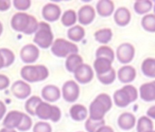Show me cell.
Here are the masks:
<instances>
[{
	"label": "cell",
	"mask_w": 155,
	"mask_h": 132,
	"mask_svg": "<svg viewBox=\"0 0 155 132\" xmlns=\"http://www.w3.org/2000/svg\"><path fill=\"white\" fill-rule=\"evenodd\" d=\"M43 17L49 22H54L58 20L61 16V8L58 5L49 3L46 4L42 10Z\"/></svg>",
	"instance_id": "15"
},
{
	"label": "cell",
	"mask_w": 155,
	"mask_h": 132,
	"mask_svg": "<svg viewBox=\"0 0 155 132\" xmlns=\"http://www.w3.org/2000/svg\"><path fill=\"white\" fill-rule=\"evenodd\" d=\"M117 124L123 130H131L136 125V118L131 112H124L119 116Z\"/></svg>",
	"instance_id": "17"
},
{
	"label": "cell",
	"mask_w": 155,
	"mask_h": 132,
	"mask_svg": "<svg viewBox=\"0 0 155 132\" xmlns=\"http://www.w3.org/2000/svg\"><path fill=\"white\" fill-rule=\"evenodd\" d=\"M5 111H6L5 105L4 104V102L0 101V120H2V119H3V117L5 116Z\"/></svg>",
	"instance_id": "43"
},
{
	"label": "cell",
	"mask_w": 155,
	"mask_h": 132,
	"mask_svg": "<svg viewBox=\"0 0 155 132\" xmlns=\"http://www.w3.org/2000/svg\"><path fill=\"white\" fill-rule=\"evenodd\" d=\"M10 84L9 78L5 75H0V90L5 89Z\"/></svg>",
	"instance_id": "40"
},
{
	"label": "cell",
	"mask_w": 155,
	"mask_h": 132,
	"mask_svg": "<svg viewBox=\"0 0 155 132\" xmlns=\"http://www.w3.org/2000/svg\"><path fill=\"white\" fill-rule=\"evenodd\" d=\"M13 5L15 9L19 11H25L30 7L31 1L30 0H14Z\"/></svg>",
	"instance_id": "38"
},
{
	"label": "cell",
	"mask_w": 155,
	"mask_h": 132,
	"mask_svg": "<svg viewBox=\"0 0 155 132\" xmlns=\"http://www.w3.org/2000/svg\"><path fill=\"white\" fill-rule=\"evenodd\" d=\"M84 64L83 57L78 54H72L66 57L65 60V68L69 72L74 73V71Z\"/></svg>",
	"instance_id": "24"
},
{
	"label": "cell",
	"mask_w": 155,
	"mask_h": 132,
	"mask_svg": "<svg viewBox=\"0 0 155 132\" xmlns=\"http://www.w3.org/2000/svg\"><path fill=\"white\" fill-rule=\"evenodd\" d=\"M68 38L74 42L81 41L85 36V30L82 26H74L67 32Z\"/></svg>",
	"instance_id": "28"
},
{
	"label": "cell",
	"mask_w": 155,
	"mask_h": 132,
	"mask_svg": "<svg viewBox=\"0 0 155 132\" xmlns=\"http://www.w3.org/2000/svg\"><path fill=\"white\" fill-rule=\"evenodd\" d=\"M0 132H16L15 130H8V129H5V128H4V129H2Z\"/></svg>",
	"instance_id": "46"
},
{
	"label": "cell",
	"mask_w": 155,
	"mask_h": 132,
	"mask_svg": "<svg viewBox=\"0 0 155 132\" xmlns=\"http://www.w3.org/2000/svg\"><path fill=\"white\" fill-rule=\"evenodd\" d=\"M136 129H137V132L152 131L153 130V122L149 117L143 116L137 120Z\"/></svg>",
	"instance_id": "29"
},
{
	"label": "cell",
	"mask_w": 155,
	"mask_h": 132,
	"mask_svg": "<svg viewBox=\"0 0 155 132\" xmlns=\"http://www.w3.org/2000/svg\"><path fill=\"white\" fill-rule=\"evenodd\" d=\"M79 132H82V131H79Z\"/></svg>",
	"instance_id": "50"
},
{
	"label": "cell",
	"mask_w": 155,
	"mask_h": 132,
	"mask_svg": "<svg viewBox=\"0 0 155 132\" xmlns=\"http://www.w3.org/2000/svg\"><path fill=\"white\" fill-rule=\"evenodd\" d=\"M138 97L139 91L136 89V88L131 84H128L114 92L113 100L117 107L126 108L131 103L136 101Z\"/></svg>",
	"instance_id": "3"
},
{
	"label": "cell",
	"mask_w": 155,
	"mask_h": 132,
	"mask_svg": "<svg viewBox=\"0 0 155 132\" xmlns=\"http://www.w3.org/2000/svg\"><path fill=\"white\" fill-rule=\"evenodd\" d=\"M116 77H117V74H116L114 68H113L107 73H105L104 75H101V76H97V78H98V80L102 84H104V85H110L113 82H114Z\"/></svg>",
	"instance_id": "35"
},
{
	"label": "cell",
	"mask_w": 155,
	"mask_h": 132,
	"mask_svg": "<svg viewBox=\"0 0 155 132\" xmlns=\"http://www.w3.org/2000/svg\"><path fill=\"white\" fill-rule=\"evenodd\" d=\"M116 74L119 81L126 85L132 83L136 78V69L130 65H125L122 67Z\"/></svg>",
	"instance_id": "14"
},
{
	"label": "cell",
	"mask_w": 155,
	"mask_h": 132,
	"mask_svg": "<svg viewBox=\"0 0 155 132\" xmlns=\"http://www.w3.org/2000/svg\"><path fill=\"white\" fill-rule=\"evenodd\" d=\"M42 97L48 102H54L61 97V91L54 85H47L42 89Z\"/></svg>",
	"instance_id": "21"
},
{
	"label": "cell",
	"mask_w": 155,
	"mask_h": 132,
	"mask_svg": "<svg viewBox=\"0 0 155 132\" xmlns=\"http://www.w3.org/2000/svg\"><path fill=\"white\" fill-rule=\"evenodd\" d=\"M11 6V2L8 0H0V11H6Z\"/></svg>",
	"instance_id": "41"
},
{
	"label": "cell",
	"mask_w": 155,
	"mask_h": 132,
	"mask_svg": "<svg viewBox=\"0 0 155 132\" xmlns=\"http://www.w3.org/2000/svg\"><path fill=\"white\" fill-rule=\"evenodd\" d=\"M142 26L143 28L149 32L155 33V15L154 14H147L143 16L142 18Z\"/></svg>",
	"instance_id": "31"
},
{
	"label": "cell",
	"mask_w": 155,
	"mask_h": 132,
	"mask_svg": "<svg viewBox=\"0 0 155 132\" xmlns=\"http://www.w3.org/2000/svg\"><path fill=\"white\" fill-rule=\"evenodd\" d=\"M20 74L25 81L33 83L46 79L49 75V71L47 68L44 65H28L22 68Z\"/></svg>",
	"instance_id": "4"
},
{
	"label": "cell",
	"mask_w": 155,
	"mask_h": 132,
	"mask_svg": "<svg viewBox=\"0 0 155 132\" xmlns=\"http://www.w3.org/2000/svg\"><path fill=\"white\" fill-rule=\"evenodd\" d=\"M87 115H88L87 109L81 104L73 105L70 109V116L75 121H83L86 120Z\"/></svg>",
	"instance_id": "23"
},
{
	"label": "cell",
	"mask_w": 155,
	"mask_h": 132,
	"mask_svg": "<svg viewBox=\"0 0 155 132\" xmlns=\"http://www.w3.org/2000/svg\"><path fill=\"white\" fill-rule=\"evenodd\" d=\"M153 7V3L151 0H137L134 4V12L138 15H147Z\"/></svg>",
	"instance_id": "26"
},
{
	"label": "cell",
	"mask_w": 155,
	"mask_h": 132,
	"mask_svg": "<svg viewBox=\"0 0 155 132\" xmlns=\"http://www.w3.org/2000/svg\"><path fill=\"white\" fill-rule=\"evenodd\" d=\"M54 35L52 33L51 26L45 22H40L38 28L35 33L34 42L41 48L46 49L50 47L53 44Z\"/></svg>",
	"instance_id": "5"
},
{
	"label": "cell",
	"mask_w": 155,
	"mask_h": 132,
	"mask_svg": "<svg viewBox=\"0 0 155 132\" xmlns=\"http://www.w3.org/2000/svg\"><path fill=\"white\" fill-rule=\"evenodd\" d=\"M132 18L131 12L128 8L122 6L117 8L114 13V22L119 26H127Z\"/></svg>",
	"instance_id": "18"
},
{
	"label": "cell",
	"mask_w": 155,
	"mask_h": 132,
	"mask_svg": "<svg viewBox=\"0 0 155 132\" xmlns=\"http://www.w3.org/2000/svg\"><path fill=\"white\" fill-rule=\"evenodd\" d=\"M74 74V78L80 84H87L94 78V69L87 64H82Z\"/></svg>",
	"instance_id": "11"
},
{
	"label": "cell",
	"mask_w": 155,
	"mask_h": 132,
	"mask_svg": "<svg viewBox=\"0 0 155 132\" xmlns=\"http://www.w3.org/2000/svg\"><path fill=\"white\" fill-rule=\"evenodd\" d=\"M39 23L36 18L25 12L15 13L11 19L12 28L17 32L31 35L36 32Z\"/></svg>",
	"instance_id": "1"
},
{
	"label": "cell",
	"mask_w": 155,
	"mask_h": 132,
	"mask_svg": "<svg viewBox=\"0 0 155 132\" xmlns=\"http://www.w3.org/2000/svg\"><path fill=\"white\" fill-rule=\"evenodd\" d=\"M153 11H154V15H155V2H154V4H153Z\"/></svg>",
	"instance_id": "48"
},
{
	"label": "cell",
	"mask_w": 155,
	"mask_h": 132,
	"mask_svg": "<svg viewBox=\"0 0 155 132\" xmlns=\"http://www.w3.org/2000/svg\"><path fill=\"white\" fill-rule=\"evenodd\" d=\"M99 16L107 17L114 13V3L111 0H100L96 4V10Z\"/></svg>",
	"instance_id": "20"
},
{
	"label": "cell",
	"mask_w": 155,
	"mask_h": 132,
	"mask_svg": "<svg viewBox=\"0 0 155 132\" xmlns=\"http://www.w3.org/2000/svg\"><path fill=\"white\" fill-rule=\"evenodd\" d=\"M146 114H147V117H149L151 120H152V119H153V120H155V105L154 106L150 107V108L147 109Z\"/></svg>",
	"instance_id": "42"
},
{
	"label": "cell",
	"mask_w": 155,
	"mask_h": 132,
	"mask_svg": "<svg viewBox=\"0 0 155 132\" xmlns=\"http://www.w3.org/2000/svg\"><path fill=\"white\" fill-rule=\"evenodd\" d=\"M112 107V98L106 93H101L93 100L89 107V118L94 120H102Z\"/></svg>",
	"instance_id": "2"
},
{
	"label": "cell",
	"mask_w": 155,
	"mask_h": 132,
	"mask_svg": "<svg viewBox=\"0 0 155 132\" xmlns=\"http://www.w3.org/2000/svg\"><path fill=\"white\" fill-rule=\"evenodd\" d=\"M42 102V99L39 97L33 96L27 99L25 102V110L30 115H35V109L38 107V105Z\"/></svg>",
	"instance_id": "33"
},
{
	"label": "cell",
	"mask_w": 155,
	"mask_h": 132,
	"mask_svg": "<svg viewBox=\"0 0 155 132\" xmlns=\"http://www.w3.org/2000/svg\"><path fill=\"white\" fill-rule=\"evenodd\" d=\"M61 21H62V24L65 26H74L77 21V15H76L75 11H74L72 9L65 11L62 16Z\"/></svg>",
	"instance_id": "32"
},
{
	"label": "cell",
	"mask_w": 155,
	"mask_h": 132,
	"mask_svg": "<svg viewBox=\"0 0 155 132\" xmlns=\"http://www.w3.org/2000/svg\"><path fill=\"white\" fill-rule=\"evenodd\" d=\"M31 127H32V120L29 118L28 115L24 114L17 130L20 131H27L31 129Z\"/></svg>",
	"instance_id": "37"
},
{
	"label": "cell",
	"mask_w": 155,
	"mask_h": 132,
	"mask_svg": "<svg viewBox=\"0 0 155 132\" xmlns=\"http://www.w3.org/2000/svg\"><path fill=\"white\" fill-rule=\"evenodd\" d=\"M2 32H3V26H2V23L0 22V36H1Z\"/></svg>",
	"instance_id": "47"
},
{
	"label": "cell",
	"mask_w": 155,
	"mask_h": 132,
	"mask_svg": "<svg viewBox=\"0 0 155 132\" xmlns=\"http://www.w3.org/2000/svg\"><path fill=\"white\" fill-rule=\"evenodd\" d=\"M13 95L18 99H25L29 97L31 94V87L28 83L22 81V80H17L15 81L11 88Z\"/></svg>",
	"instance_id": "13"
},
{
	"label": "cell",
	"mask_w": 155,
	"mask_h": 132,
	"mask_svg": "<svg viewBox=\"0 0 155 132\" xmlns=\"http://www.w3.org/2000/svg\"><path fill=\"white\" fill-rule=\"evenodd\" d=\"M96 132H114V130H113V128H111L110 126H106V125H104V126H103V127H101Z\"/></svg>",
	"instance_id": "44"
},
{
	"label": "cell",
	"mask_w": 155,
	"mask_h": 132,
	"mask_svg": "<svg viewBox=\"0 0 155 132\" xmlns=\"http://www.w3.org/2000/svg\"><path fill=\"white\" fill-rule=\"evenodd\" d=\"M34 132H52V128L49 123L45 121L37 122L34 127Z\"/></svg>",
	"instance_id": "39"
},
{
	"label": "cell",
	"mask_w": 155,
	"mask_h": 132,
	"mask_svg": "<svg viewBox=\"0 0 155 132\" xmlns=\"http://www.w3.org/2000/svg\"><path fill=\"white\" fill-rule=\"evenodd\" d=\"M113 31L111 28H102L94 33V38L97 42L106 45L113 38Z\"/></svg>",
	"instance_id": "27"
},
{
	"label": "cell",
	"mask_w": 155,
	"mask_h": 132,
	"mask_svg": "<svg viewBox=\"0 0 155 132\" xmlns=\"http://www.w3.org/2000/svg\"><path fill=\"white\" fill-rule=\"evenodd\" d=\"M35 115L43 120H52L57 122L61 119V110L58 107L42 101L35 109Z\"/></svg>",
	"instance_id": "7"
},
{
	"label": "cell",
	"mask_w": 155,
	"mask_h": 132,
	"mask_svg": "<svg viewBox=\"0 0 155 132\" xmlns=\"http://www.w3.org/2000/svg\"><path fill=\"white\" fill-rule=\"evenodd\" d=\"M94 68L96 73V76H101L113 68V62L106 58L97 57L94 62Z\"/></svg>",
	"instance_id": "22"
},
{
	"label": "cell",
	"mask_w": 155,
	"mask_h": 132,
	"mask_svg": "<svg viewBox=\"0 0 155 132\" xmlns=\"http://www.w3.org/2000/svg\"><path fill=\"white\" fill-rule=\"evenodd\" d=\"M25 113H22L20 111L17 110H11L7 113V115L5 116L4 121H3V125L5 129L8 130H14V129H17L22 118L24 116Z\"/></svg>",
	"instance_id": "16"
},
{
	"label": "cell",
	"mask_w": 155,
	"mask_h": 132,
	"mask_svg": "<svg viewBox=\"0 0 155 132\" xmlns=\"http://www.w3.org/2000/svg\"><path fill=\"white\" fill-rule=\"evenodd\" d=\"M52 53L58 57H67L72 54H78V47L64 38H57L51 46Z\"/></svg>",
	"instance_id": "6"
},
{
	"label": "cell",
	"mask_w": 155,
	"mask_h": 132,
	"mask_svg": "<svg viewBox=\"0 0 155 132\" xmlns=\"http://www.w3.org/2000/svg\"><path fill=\"white\" fill-rule=\"evenodd\" d=\"M20 57L25 64L35 63L39 57V49L35 45H25L20 51Z\"/></svg>",
	"instance_id": "10"
},
{
	"label": "cell",
	"mask_w": 155,
	"mask_h": 132,
	"mask_svg": "<svg viewBox=\"0 0 155 132\" xmlns=\"http://www.w3.org/2000/svg\"><path fill=\"white\" fill-rule=\"evenodd\" d=\"M149 132H155V130H152V131H149Z\"/></svg>",
	"instance_id": "49"
},
{
	"label": "cell",
	"mask_w": 155,
	"mask_h": 132,
	"mask_svg": "<svg viewBox=\"0 0 155 132\" xmlns=\"http://www.w3.org/2000/svg\"><path fill=\"white\" fill-rule=\"evenodd\" d=\"M3 68H5V60H4V57H3V56H2V54L0 52V69Z\"/></svg>",
	"instance_id": "45"
},
{
	"label": "cell",
	"mask_w": 155,
	"mask_h": 132,
	"mask_svg": "<svg viewBox=\"0 0 155 132\" xmlns=\"http://www.w3.org/2000/svg\"><path fill=\"white\" fill-rule=\"evenodd\" d=\"M105 125L104 120H94L88 118L85 121V130L87 132H96L101 127Z\"/></svg>",
	"instance_id": "34"
},
{
	"label": "cell",
	"mask_w": 155,
	"mask_h": 132,
	"mask_svg": "<svg viewBox=\"0 0 155 132\" xmlns=\"http://www.w3.org/2000/svg\"><path fill=\"white\" fill-rule=\"evenodd\" d=\"M95 56H96V58L103 57V58H106V59L110 60L111 62H114V57H115V54H114V51L113 50V48H111L110 47H108L106 45L99 47L95 52Z\"/></svg>",
	"instance_id": "30"
},
{
	"label": "cell",
	"mask_w": 155,
	"mask_h": 132,
	"mask_svg": "<svg viewBox=\"0 0 155 132\" xmlns=\"http://www.w3.org/2000/svg\"><path fill=\"white\" fill-rule=\"evenodd\" d=\"M95 18V10L90 5H83L77 14V19L79 23L83 26L90 25Z\"/></svg>",
	"instance_id": "12"
},
{
	"label": "cell",
	"mask_w": 155,
	"mask_h": 132,
	"mask_svg": "<svg viewBox=\"0 0 155 132\" xmlns=\"http://www.w3.org/2000/svg\"><path fill=\"white\" fill-rule=\"evenodd\" d=\"M63 98L67 102H74L80 95L79 85L74 80H68L63 85Z\"/></svg>",
	"instance_id": "9"
},
{
	"label": "cell",
	"mask_w": 155,
	"mask_h": 132,
	"mask_svg": "<svg viewBox=\"0 0 155 132\" xmlns=\"http://www.w3.org/2000/svg\"><path fill=\"white\" fill-rule=\"evenodd\" d=\"M0 52L4 57V60H5V67H9L10 65H12L14 63L15 57L10 49L0 48Z\"/></svg>",
	"instance_id": "36"
},
{
	"label": "cell",
	"mask_w": 155,
	"mask_h": 132,
	"mask_svg": "<svg viewBox=\"0 0 155 132\" xmlns=\"http://www.w3.org/2000/svg\"><path fill=\"white\" fill-rule=\"evenodd\" d=\"M139 95L143 101L151 102L155 100V80L144 83L140 87Z\"/></svg>",
	"instance_id": "19"
},
{
	"label": "cell",
	"mask_w": 155,
	"mask_h": 132,
	"mask_svg": "<svg viewBox=\"0 0 155 132\" xmlns=\"http://www.w3.org/2000/svg\"><path fill=\"white\" fill-rule=\"evenodd\" d=\"M135 56V48L131 43L121 44L116 50V57L122 64L128 65L131 63Z\"/></svg>",
	"instance_id": "8"
},
{
	"label": "cell",
	"mask_w": 155,
	"mask_h": 132,
	"mask_svg": "<svg viewBox=\"0 0 155 132\" xmlns=\"http://www.w3.org/2000/svg\"><path fill=\"white\" fill-rule=\"evenodd\" d=\"M143 74L151 78H155V57L145 58L141 66Z\"/></svg>",
	"instance_id": "25"
}]
</instances>
